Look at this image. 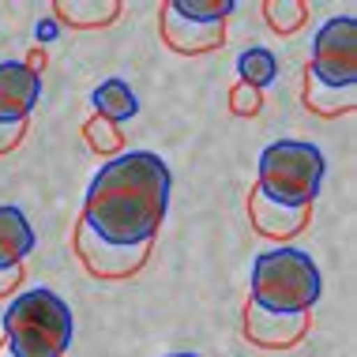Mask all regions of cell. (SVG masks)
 <instances>
[{"instance_id": "cell-18", "label": "cell", "mask_w": 357, "mask_h": 357, "mask_svg": "<svg viewBox=\"0 0 357 357\" xmlns=\"http://www.w3.org/2000/svg\"><path fill=\"white\" fill-rule=\"evenodd\" d=\"M83 139L91 143L94 154H121V147H124V132L117 128V124L98 121V117H91L83 124Z\"/></svg>"}, {"instance_id": "cell-3", "label": "cell", "mask_w": 357, "mask_h": 357, "mask_svg": "<svg viewBox=\"0 0 357 357\" xmlns=\"http://www.w3.org/2000/svg\"><path fill=\"white\" fill-rule=\"evenodd\" d=\"M320 267L301 248H271L252 264V305L282 316H308L320 301Z\"/></svg>"}, {"instance_id": "cell-12", "label": "cell", "mask_w": 357, "mask_h": 357, "mask_svg": "<svg viewBox=\"0 0 357 357\" xmlns=\"http://www.w3.org/2000/svg\"><path fill=\"white\" fill-rule=\"evenodd\" d=\"M56 23H68L75 31H91V26H109L121 15L117 0H56L53 4Z\"/></svg>"}, {"instance_id": "cell-4", "label": "cell", "mask_w": 357, "mask_h": 357, "mask_svg": "<svg viewBox=\"0 0 357 357\" xmlns=\"http://www.w3.org/2000/svg\"><path fill=\"white\" fill-rule=\"evenodd\" d=\"M324 173H327V162L316 143L278 139L259 154L256 188L282 207H312L316 192L324 185Z\"/></svg>"}, {"instance_id": "cell-13", "label": "cell", "mask_w": 357, "mask_h": 357, "mask_svg": "<svg viewBox=\"0 0 357 357\" xmlns=\"http://www.w3.org/2000/svg\"><path fill=\"white\" fill-rule=\"evenodd\" d=\"M357 105V86H327L305 72V109L316 117H342Z\"/></svg>"}, {"instance_id": "cell-24", "label": "cell", "mask_w": 357, "mask_h": 357, "mask_svg": "<svg viewBox=\"0 0 357 357\" xmlns=\"http://www.w3.org/2000/svg\"><path fill=\"white\" fill-rule=\"evenodd\" d=\"M0 357H12V350H8V346H4V342H0Z\"/></svg>"}, {"instance_id": "cell-1", "label": "cell", "mask_w": 357, "mask_h": 357, "mask_svg": "<svg viewBox=\"0 0 357 357\" xmlns=\"http://www.w3.org/2000/svg\"><path fill=\"white\" fill-rule=\"evenodd\" d=\"M169 188V166L154 151L117 154L94 173L79 222L109 245H147L166 222Z\"/></svg>"}, {"instance_id": "cell-7", "label": "cell", "mask_w": 357, "mask_h": 357, "mask_svg": "<svg viewBox=\"0 0 357 357\" xmlns=\"http://www.w3.org/2000/svg\"><path fill=\"white\" fill-rule=\"evenodd\" d=\"M308 316H282V312H267L248 301L245 305V339L264 346V350H289L308 335Z\"/></svg>"}, {"instance_id": "cell-11", "label": "cell", "mask_w": 357, "mask_h": 357, "mask_svg": "<svg viewBox=\"0 0 357 357\" xmlns=\"http://www.w3.org/2000/svg\"><path fill=\"white\" fill-rule=\"evenodd\" d=\"M34 252V229L26 215L12 204H0V267H23Z\"/></svg>"}, {"instance_id": "cell-8", "label": "cell", "mask_w": 357, "mask_h": 357, "mask_svg": "<svg viewBox=\"0 0 357 357\" xmlns=\"http://www.w3.org/2000/svg\"><path fill=\"white\" fill-rule=\"evenodd\" d=\"M162 42H166L173 53L199 56V53H211V50H222V45H226V23H196V19L177 15L166 4L162 8Z\"/></svg>"}, {"instance_id": "cell-10", "label": "cell", "mask_w": 357, "mask_h": 357, "mask_svg": "<svg viewBox=\"0 0 357 357\" xmlns=\"http://www.w3.org/2000/svg\"><path fill=\"white\" fill-rule=\"evenodd\" d=\"M42 94V75H34L26 64L4 61L0 64V121H31V109Z\"/></svg>"}, {"instance_id": "cell-9", "label": "cell", "mask_w": 357, "mask_h": 357, "mask_svg": "<svg viewBox=\"0 0 357 357\" xmlns=\"http://www.w3.org/2000/svg\"><path fill=\"white\" fill-rule=\"evenodd\" d=\"M308 218H312V207H282L275 199H267L259 188L248 192V222L259 237L289 241L308 226Z\"/></svg>"}, {"instance_id": "cell-21", "label": "cell", "mask_w": 357, "mask_h": 357, "mask_svg": "<svg viewBox=\"0 0 357 357\" xmlns=\"http://www.w3.org/2000/svg\"><path fill=\"white\" fill-rule=\"evenodd\" d=\"M23 286V267H0V297L15 294Z\"/></svg>"}, {"instance_id": "cell-19", "label": "cell", "mask_w": 357, "mask_h": 357, "mask_svg": "<svg viewBox=\"0 0 357 357\" xmlns=\"http://www.w3.org/2000/svg\"><path fill=\"white\" fill-rule=\"evenodd\" d=\"M229 109H234L237 117H256V113L264 109V94H259L256 86L237 83L234 91H229Z\"/></svg>"}, {"instance_id": "cell-20", "label": "cell", "mask_w": 357, "mask_h": 357, "mask_svg": "<svg viewBox=\"0 0 357 357\" xmlns=\"http://www.w3.org/2000/svg\"><path fill=\"white\" fill-rule=\"evenodd\" d=\"M23 136H26V121H12V124L0 121V154L15 151L23 143Z\"/></svg>"}, {"instance_id": "cell-5", "label": "cell", "mask_w": 357, "mask_h": 357, "mask_svg": "<svg viewBox=\"0 0 357 357\" xmlns=\"http://www.w3.org/2000/svg\"><path fill=\"white\" fill-rule=\"evenodd\" d=\"M308 72L327 86H354L357 83V19L354 15L327 19L316 31Z\"/></svg>"}, {"instance_id": "cell-6", "label": "cell", "mask_w": 357, "mask_h": 357, "mask_svg": "<svg viewBox=\"0 0 357 357\" xmlns=\"http://www.w3.org/2000/svg\"><path fill=\"white\" fill-rule=\"evenodd\" d=\"M72 245H75L79 264L94 278H113V282H117V278H132L143 264H147L154 241H147V245H109V241H102L86 222H75Z\"/></svg>"}, {"instance_id": "cell-16", "label": "cell", "mask_w": 357, "mask_h": 357, "mask_svg": "<svg viewBox=\"0 0 357 357\" xmlns=\"http://www.w3.org/2000/svg\"><path fill=\"white\" fill-rule=\"evenodd\" d=\"M264 19L275 34H297L308 19V8L301 0H267L264 4Z\"/></svg>"}, {"instance_id": "cell-23", "label": "cell", "mask_w": 357, "mask_h": 357, "mask_svg": "<svg viewBox=\"0 0 357 357\" xmlns=\"http://www.w3.org/2000/svg\"><path fill=\"white\" fill-rule=\"evenodd\" d=\"M26 68H31V72L38 75V72H42V68H45V53H42V50H34L31 56H26Z\"/></svg>"}, {"instance_id": "cell-17", "label": "cell", "mask_w": 357, "mask_h": 357, "mask_svg": "<svg viewBox=\"0 0 357 357\" xmlns=\"http://www.w3.org/2000/svg\"><path fill=\"white\" fill-rule=\"evenodd\" d=\"M169 8L185 19H196V23H226L234 15V0H169Z\"/></svg>"}, {"instance_id": "cell-14", "label": "cell", "mask_w": 357, "mask_h": 357, "mask_svg": "<svg viewBox=\"0 0 357 357\" xmlns=\"http://www.w3.org/2000/svg\"><path fill=\"white\" fill-rule=\"evenodd\" d=\"M91 105H94V117L117 124V128H121V121H132V117L139 113L136 94L128 91V83H124V79H105V83H98V91L91 94Z\"/></svg>"}, {"instance_id": "cell-22", "label": "cell", "mask_w": 357, "mask_h": 357, "mask_svg": "<svg viewBox=\"0 0 357 357\" xmlns=\"http://www.w3.org/2000/svg\"><path fill=\"white\" fill-rule=\"evenodd\" d=\"M56 31H61V23H56V19H45V23H38V38H42V42H53L56 38Z\"/></svg>"}, {"instance_id": "cell-2", "label": "cell", "mask_w": 357, "mask_h": 357, "mask_svg": "<svg viewBox=\"0 0 357 357\" xmlns=\"http://www.w3.org/2000/svg\"><path fill=\"white\" fill-rule=\"evenodd\" d=\"M4 346L12 357H64L72 342V308L50 286L19 294L4 312Z\"/></svg>"}, {"instance_id": "cell-15", "label": "cell", "mask_w": 357, "mask_h": 357, "mask_svg": "<svg viewBox=\"0 0 357 357\" xmlns=\"http://www.w3.org/2000/svg\"><path fill=\"white\" fill-rule=\"evenodd\" d=\"M237 75H241V83H245V86L264 91V86L275 83V75H278L275 53L267 50V45H252V50H245L237 56Z\"/></svg>"}, {"instance_id": "cell-25", "label": "cell", "mask_w": 357, "mask_h": 357, "mask_svg": "<svg viewBox=\"0 0 357 357\" xmlns=\"http://www.w3.org/2000/svg\"><path fill=\"white\" fill-rule=\"evenodd\" d=\"M169 357H199V354H169Z\"/></svg>"}]
</instances>
